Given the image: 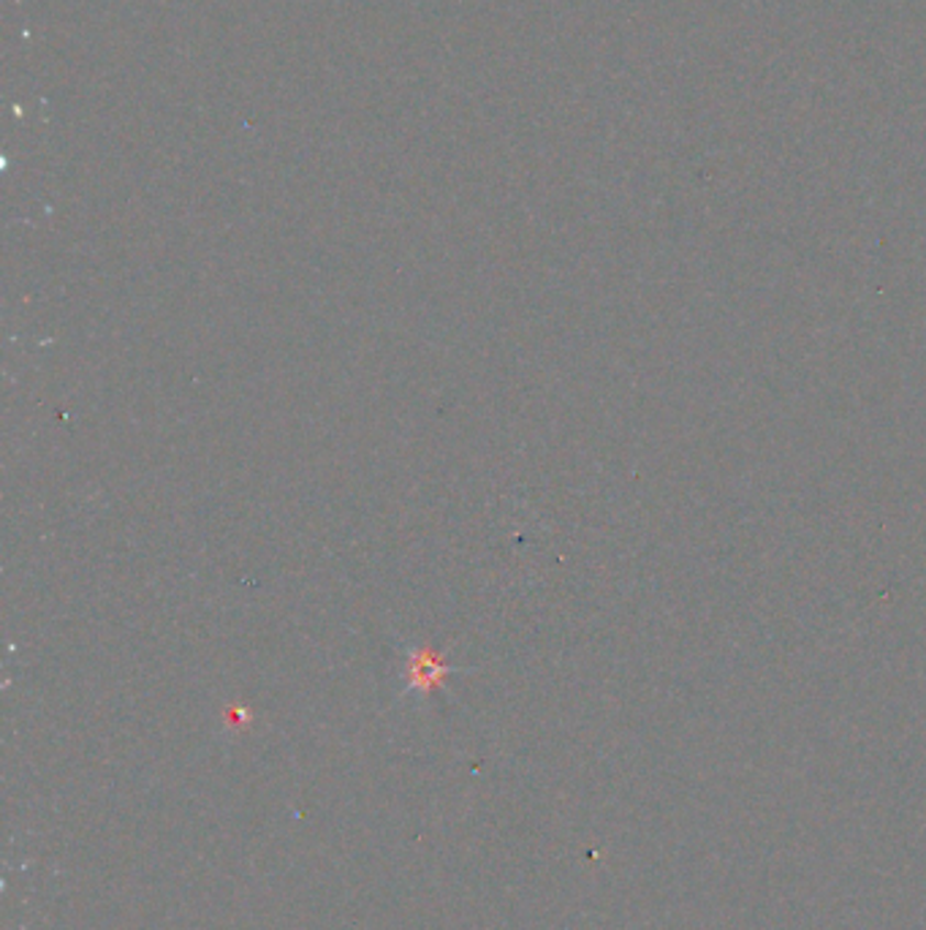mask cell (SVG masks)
<instances>
[{
	"instance_id": "1",
	"label": "cell",
	"mask_w": 926,
	"mask_h": 930,
	"mask_svg": "<svg viewBox=\"0 0 926 930\" xmlns=\"http://www.w3.org/2000/svg\"><path fill=\"white\" fill-rule=\"evenodd\" d=\"M410 689L432 691L436 686H441V680L449 675V667H443L436 656H410Z\"/></svg>"
}]
</instances>
